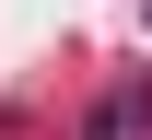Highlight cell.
I'll return each mask as SVG.
<instances>
[{
    "mask_svg": "<svg viewBox=\"0 0 152 140\" xmlns=\"http://www.w3.org/2000/svg\"><path fill=\"white\" fill-rule=\"evenodd\" d=\"M140 117H152V94H117V105H94L82 140H140Z\"/></svg>",
    "mask_w": 152,
    "mask_h": 140,
    "instance_id": "obj_1",
    "label": "cell"
}]
</instances>
